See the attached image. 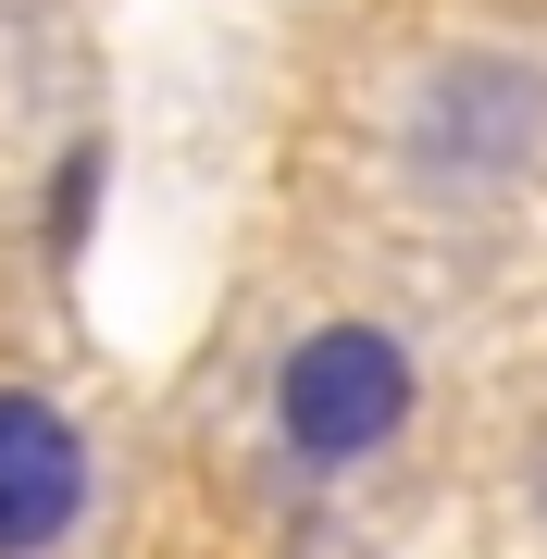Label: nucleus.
Segmentation results:
<instances>
[{
  "label": "nucleus",
  "instance_id": "obj_4",
  "mask_svg": "<svg viewBox=\"0 0 547 559\" xmlns=\"http://www.w3.org/2000/svg\"><path fill=\"white\" fill-rule=\"evenodd\" d=\"M100 175H112L100 150H62V162H50V261L87 249V224H100Z\"/></svg>",
  "mask_w": 547,
  "mask_h": 559
},
{
  "label": "nucleus",
  "instance_id": "obj_2",
  "mask_svg": "<svg viewBox=\"0 0 547 559\" xmlns=\"http://www.w3.org/2000/svg\"><path fill=\"white\" fill-rule=\"evenodd\" d=\"M75 510H87V436H75L50 399L0 385V559L62 547V535H75Z\"/></svg>",
  "mask_w": 547,
  "mask_h": 559
},
{
  "label": "nucleus",
  "instance_id": "obj_3",
  "mask_svg": "<svg viewBox=\"0 0 547 559\" xmlns=\"http://www.w3.org/2000/svg\"><path fill=\"white\" fill-rule=\"evenodd\" d=\"M547 124V87L523 62H448L436 75V112H424V162L436 175H510Z\"/></svg>",
  "mask_w": 547,
  "mask_h": 559
},
{
  "label": "nucleus",
  "instance_id": "obj_1",
  "mask_svg": "<svg viewBox=\"0 0 547 559\" xmlns=\"http://www.w3.org/2000/svg\"><path fill=\"white\" fill-rule=\"evenodd\" d=\"M411 399H424V373H411V348L385 323H311L274 373V436L311 473H348V460H373L411 423Z\"/></svg>",
  "mask_w": 547,
  "mask_h": 559
}]
</instances>
